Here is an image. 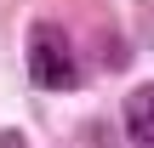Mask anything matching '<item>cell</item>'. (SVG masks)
<instances>
[{
    "label": "cell",
    "instance_id": "obj_1",
    "mask_svg": "<svg viewBox=\"0 0 154 148\" xmlns=\"http://www.w3.org/2000/svg\"><path fill=\"white\" fill-rule=\"evenodd\" d=\"M29 80L40 91H74L80 86L74 51H69V40H63L57 23H34V34H29Z\"/></svg>",
    "mask_w": 154,
    "mask_h": 148
},
{
    "label": "cell",
    "instance_id": "obj_2",
    "mask_svg": "<svg viewBox=\"0 0 154 148\" xmlns=\"http://www.w3.org/2000/svg\"><path fill=\"white\" fill-rule=\"evenodd\" d=\"M126 137L137 148H154V80L126 97Z\"/></svg>",
    "mask_w": 154,
    "mask_h": 148
},
{
    "label": "cell",
    "instance_id": "obj_3",
    "mask_svg": "<svg viewBox=\"0 0 154 148\" xmlns=\"http://www.w3.org/2000/svg\"><path fill=\"white\" fill-rule=\"evenodd\" d=\"M143 40L154 46V0H143Z\"/></svg>",
    "mask_w": 154,
    "mask_h": 148
},
{
    "label": "cell",
    "instance_id": "obj_4",
    "mask_svg": "<svg viewBox=\"0 0 154 148\" xmlns=\"http://www.w3.org/2000/svg\"><path fill=\"white\" fill-rule=\"evenodd\" d=\"M0 148H29V137L23 131H0Z\"/></svg>",
    "mask_w": 154,
    "mask_h": 148
}]
</instances>
